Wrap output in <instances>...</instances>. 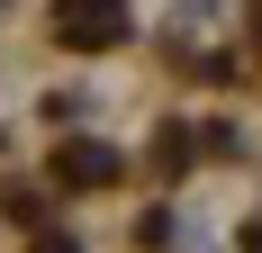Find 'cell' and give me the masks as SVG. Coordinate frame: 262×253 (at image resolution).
Wrapping results in <instances>:
<instances>
[{
  "label": "cell",
  "instance_id": "6da1fadb",
  "mask_svg": "<svg viewBox=\"0 0 262 253\" xmlns=\"http://www.w3.org/2000/svg\"><path fill=\"white\" fill-rule=\"evenodd\" d=\"M63 36H118V0H73L63 9Z\"/></svg>",
  "mask_w": 262,
  "mask_h": 253
}]
</instances>
